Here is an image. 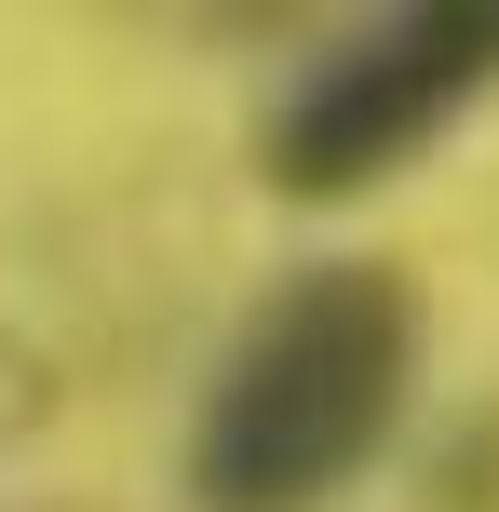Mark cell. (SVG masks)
Instances as JSON below:
<instances>
[{
    "mask_svg": "<svg viewBox=\"0 0 499 512\" xmlns=\"http://www.w3.org/2000/svg\"><path fill=\"white\" fill-rule=\"evenodd\" d=\"M419 405V283L378 256H324L216 351L189 418V499L203 512H324L392 459Z\"/></svg>",
    "mask_w": 499,
    "mask_h": 512,
    "instance_id": "6da1fadb",
    "label": "cell"
},
{
    "mask_svg": "<svg viewBox=\"0 0 499 512\" xmlns=\"http://www.w3.org/2000/svg\"><path fill=\"white\" fill-rule=\"evenodd\" d=\"M486 95H499V0H405V14L351 27L297 68L257 176L284 203H365L405 162H432Z\"/></svg>",
    "mask_w": 499,
    "mask_h": 512,
    "instance_id": "7a4b0ae2",
    "label": "cell"
}]
</instances>
